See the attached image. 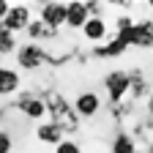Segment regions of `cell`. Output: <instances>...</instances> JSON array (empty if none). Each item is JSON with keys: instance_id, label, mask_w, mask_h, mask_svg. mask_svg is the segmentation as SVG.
Returning <instances> with one entry per match:
<instances>
[{"instance_id": "obj_1", "label": "cell", "mask_w": 153, "mask_h": 153, "mask_svg": "<svg viewBox=\"0 0 153 153\" xmlns=\"http://www.w3.org/2000/svg\"><path fill=\"white\" fill-rule=\"evenodd\" d=\"M44 101H47V115L52 118V123L57 128H63V134H76L79 131V120L82 118L74 112V104H68L63 99L60 90H47Z\"/></svg>"}, {"instance_id": "obj_2", "label": "cell", "mask_w": 153, "mask_h": 153, "mask_svg": "<svg viewBox=\"0 0 153 153\" xmlns=\"http://www.w3.org/2000/svg\"><path fill=\"white\" fill-rule=\"evenodd\" d=\"M104 90H107L109 104H112V107H120L123 99L128 96V90H131V74H128L126 68L109 71V74L104 76Z\"/></svg>"}, {"instance_id": "obj_3", "label": "cell", "mask_w": 153, "mask_h": 153, "mask_svg": "<svg viewBox=\"0 0 153 153\" xmlns=\"http://www.w3.org/2000/svg\"><path fill=\"white\" fill-rule=\"evenodd\" d=\"M14 109L22 115V118H27V120H41V118H47V101H44V96L30 93V90H25V93L16 96Z\"/></svg>"}, {"instance_id": "obj_4", "label": "cell", "mask_w": 153, "mask_h": 153, "mask_svg": "<svg viewBox=\"0 0 153 153\" xmlns=\"http://www.w3.org/2000/svg\"><path fill=\"white\" fill-rule=\"evenodd\" d=\"M47 63V55H44V47L41 44H33V41H25L22 47L16 49V66L22 71H38Z\"/></svg>"}, {"instance_id": "obj_5", "label": "cell", "mask_w": 153, "mask_h": 153, "mask_svg": "<svg viewBox=\"0 0 153 153\" xmlns=\"http://www.w3.org/2000/svg\"><path fill=\"white\" fill-rule=\"evenodd\" d=\"M66 16H68V3H60V0L41 3V11H38V19L55 33H60V27H66Z\"/></svg>"}, {"instance_id": "obj_6", "label": "cell", "mask_w": 153, "mask_h": 153, "mask_svg": "<svg viewBox=\"0 0 153 153\" xmlns=\"http://www.w3.org/2000/svg\"><path fill=\"white\" fill-rule=\"evenodd\" d=\"M30 22H33L30 8H27L25 3H14V6H11V11H8V16H6L0 25H3L6 30H11V33L16 36V33H27Z\"/></svg>"}, {"instance_id": "obj_7", "label": "cell", "mask_w": 153, "mask_h": 153, "mask_svg": "<svg viewBox=\"0 0 153 153\" xmlns=\"http://www.w3.org/2000/svg\"><path fill=\"white\" fill-rule=\"evenodd\" d=\"M74 112L79 115L82 120L96 118V115L101 112V96L96 93V90H82V93H76V99H74Z\"/></svg>"}, {"instance_id": "obj_8", "label": "cell", "mask_w": 153, "mask_h": 153, "mask_svg": "<svg viewBox=\"0 0 153 153\" xmlns=\"http://www.w3.org/2000/svg\"><path fill=\"white\" fill-rule=\"evenodd\" d=\"M82 36H85V41H90L93 47H99L104 44L107 38H109V25H107V19L104 16H90L85 27H82Z\"/></svg>"}, {"instance_id": "obj_9", "label": "cell", "mask_w": 153, "mask_h": 153, "mask_svg": "<svg viewBox=\"0 0 153 153\" xmlns=\"http://www.w3.org/2000/svg\"><path fill=\"white\" fill-rule=\"evenodd\" d=\"M88 19H90L88 3H82V0H71V3H68V16H66V27L68 30H82Z\"/></svg>"}, {"instance_id": "obj_10", "label": "cell", "mask_w": 153, "mask_h": 153, "mask_svg": "<svg viewBox=\"0 0 153 153\" xmlns=\"http://www.w3.org/2000/svg\"><path fill=\"white\" fill-rule=\"evenodd\" d=\"M126 52H128V47L120 41L118 36H112L109 41H104L99 47H93V57H99V60H115V57H120Z\"/></svg>"}, {"instance_id": "obj_11", "label": "cell", "mask_w": 153, "mask_h": 153, "mask_svg": "<svg viewBox=\"0 0 153 153\" xmlns=\"http://www.w3.org/2000/svg\"><path fill=\"white\" fill-rule=\"evenodd\" d=\"M19 85H22L19 71L8 68V66H0V99H8V96L19 93Z\"/></svg>"}, {"instance_id": "obj_12", "label": "cell", "mask_w": 153, "mask_h": 153, "mask_svg": "<svg viewBox=\"0 0 153 153\" xmlns=\"http://www.w3.org/2000/svg\"><path fill=\"white\" fill-rule=\"evenodd\" d=\"M36 140H38V142H44V145L57 148L66 137H63V128H57V126L49 120V123H38V126H36Z\"/></svg>"}, {"instance_id": "obj_13", "label": "cell", "mask_w": 153, "mask_h": 153, "mask_svg": "<svg viewBox=\"0 0 153 153\" xmlns=\"http://www.w3.org/2000/svg\"><path fill=\"white\" fill-rule=\"evenodd\" d=\"M109 153H140L137 150V140H134V134L128 131H118L109 142Z\"/></svg>"}, {"instance_id": "obj_14", "label": "cell", "mask_w": 153, "mask_h": 153, "mask_svg": "<svg viewBox=\"0 0 153 153\" xmlns=\"http://www.w3.org/2000/svg\"><path fill=\"white\" fill-rule=\"evenodd\" d=\"M16 49H19L16 47V36L0 25V55H3V57L6 55H16Z\"/></svg>"}, {"instance_id": "obj_15", "label": "cell", "mask_w": 153, "mask_h": 153, "mask_svg": "<svg viewBox=\"0 0 153 153\" xmlns=\"http://www.w3.org/2000/svg\"><path fill=\"white\" fill-rule=\"evenodd\" d=\"M128 74H131V90H128V96H134V99L145 96V93H148V82H145L142 71H140V68H131Z\"/></svg>"}, {"instance_id": "obj_16", "label": "cell", "mask_w": 153, "mask_h": 153, "mask_svg": "<svg viewBox=\"0 0 153 153\" xmlns=\"http://www.w3.org/2000/svg\"><path fill=\"white\" fill-rule=\"evenodd\" d=\"M137 22H140V19L131 16V14H118V16H115V36H118V33H126L128 27H134Z\"/></svg>"}, {"instance_id": "obj_17", "label": "cell", "mask_w": 153, "mask_h": 153, "mask_svg": "<svg viewBox=\"0 0 153 153\" xmlns=\"http://www.w3.org/2000/svg\"><path fill=\"white\" fill-rule=\"evenodd\" d=\"M55 153H85L79 142H74V140H63L60 145L55 148Z\"/></svg>"}, {"instance_id": "obj_18", "label": "cell", "mask_w": 153, "mask_h": 153, "mask_svg": "<svg viewBox=\"0 0 153 153\" xmlns=\"http://www.w3.org/2000/svg\"><path fill=\"white\" fill-rule=\"evenodd\" d=\"M11 150H14V137H11V131L0 128V153H11Z\"/></svg>"}, {"instance_id": "obj_19", "label": "cell", "mask_w": 153, "mask_h": 153, "mask_svg": "<svg viewBox=\"0 0 153 153\" xmlns=\"http://www.w3.org/2000/svg\"><path fill=\"white\" fill-rule=\"evenodd\" d=\"M88 11H90V16H101L104 3H96V0H90V3H88Z\"/></svg>"}, {"instance_id": "obj_20", "label": "cell", "mask_w": 153, "mask_h": 153, "mask_svg": "<svg viewBox=\"0 0 153 153\" xmlns=\"http://www.w3.org/2000/svg\"><path fill=\"white\" fill-rule=\"evenodd\" d=\"M8 11H11V6L6 3V0H0V22H3V19L8 16Z\"/></svg>"}, {"instance_id": "obj_21", "label": "cell", "mask_w": 153, "mask_h": 153, "mask_svg": "<svg viewBox=\"0 0 153 153\" xmlns=\"http://www.w3.org/2000/svg\"><path fill=\"white\" fill-rule=\"evenodd\" d=\"M148 153H153V140H150V145H148Z\"/></svg>"}]
</instances>
